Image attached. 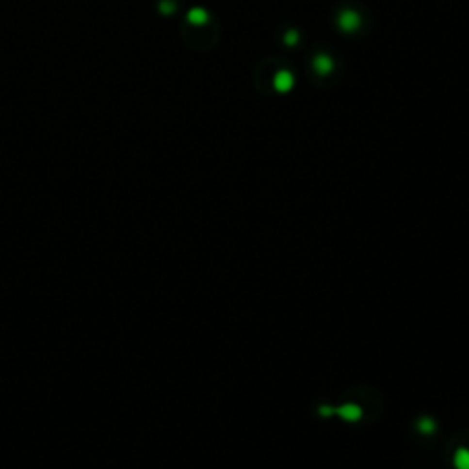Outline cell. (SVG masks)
Returning <instances> with one entry per match:
<instances>
[{
  "label": "cell",
  "instance_id": "cell-2",
  "mask_svg": "<svg viewBox=\"0 0 469 469\" xmlns=\"http://www.w3.org/2000/svg\"><path fill=\"white\" fill-rule=\"evenodd\" d=\"M454 466L458 469H469V451L468 449H458L454 454Z\"/></svg>",
  "mask_w": 469,
  "mask_h": 469
},
{
  "label": "cell",
  "instance_id": "cell-3",
  "mask_svg": "<svg viewBox=\"0 0 469 469\" xmlns=\"http://www.w3.org/2000/svg\"><path fill=\"white\" fill-rule=\"evenodd\" d=\"M435 421L431 420V418H421L420 421H418V429H420V433H423V435H431V433H435Z\"/></svg>",
  "mask_w": 469,
  "mask_h": 469
},
{
  "label": "cell",
  "instance_id": "cell-4",
  "mask_svg": "<svg viewBox=\"0 0 469 469\" xmlns=\"http://www.w3.org/2000/svg\"><path fill=\"white\" fill-rule=\"evenodd\" d=\"M319 412H321L323 416H332V414H334V409H332V407H326V405H323L321 409H319Z\"/></svg>",
  "mask_w": 469,
  "mask_h": 469
},
{
  "label": "cell",
  "instance_id": "cell-1",
  "mask_svg": "<svg viewBox=\"0 0 469 469\" xmlns=\"http://www.w3.org/2000/svg\"><path fill=\"white\" fill-rule=\"evenodd\" d=\"M338 414L346 421H356V420H359V418H361L363 412L356 404H345V405H341V407L338 409Z\"/></svg>",
  "mask_w": 469,
  "mask_h": 469
}]
</instances>
